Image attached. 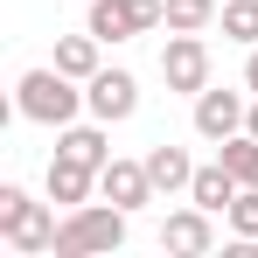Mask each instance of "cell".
<instances>
[{
	"label": "cell",
	"instance_id": "7c38bea8",
	"mask_svg": "<svg viewBox=\"0 0 258 258\" xmlns=\"http://www.w3.org/2000/svg\"><path fill=\"white\" fill-rule=\"evenodd\" d=\"M56 154H70V161H84V168H105L112 161V140H105V119L98 126H56Z\"/></svg>",
	"mask_w": 258,
	"mask_h": 258
},
{
	"label": "cell",
	"instance_id": "4fadbf2b",
	"mask_svg": "<svg viewBox=\"0 0 258 258\" xmlns=\"http://www.w3.org/2000/svg\"><path fill=\"white\" fill-rule=\"evenodd\" d=\"M147 174H154V196H188V181H196V161L181 154V147H154L147 154Z\"/></svg>",
	"mask_w": 258,
	"mask_h": 258
},
{
	"label": "cell",
	"instance_id": "e0dca14e",
	"mask_svg": "<svg viewBox=\"0 0 258 258\" xmlns=\"http://www.w3.org/2000/svg\"><path fill=\"white\" fill-rule=\"evenodd\" d=\"M223 35L258 49V0H223Z\"/></svg>",
	"mask_w": 258,
	"mask_h": 258
},
{
	"label": "cell",
	"instance_id": "2e32d148",
	"mask_svg": "<svg viewBox=\"0 0 258 258\" xmlns=\"http://www.w3.org/2000/svg\"><path fill=\"white\" fill-rule=\"evenodd\" d=\"M216 154H223V168L237 174L244 188H258V133H230V140H223Z\"/></svg>",
	"mask_w": 258,
	"mask_h": 258
},
{
	"label": "cell",
	"instance_id": "5bb4252c",
	"mask_svg": "<svg viewBox=\"0 0 258 258\" xmlns=\"http://www.w3.org/2000/svg\"><path fill=\"white\" fill-rule=\"evenodd\" d=\"M98 35H56V70H63V77H77V84H91V77H98V70H105V63H98Z\"/></svg>",
	"mask_w": 258,
	"mask_h": 258
},
{
	"label": "cell",
	"instance_id": "ac0fdd59",
	"mask_svg": "<svg viewBox=\"0 0 258 258\" xmlns=\"http://www.w3.org/2000/svg\"><path fill=\"white\" fill-rule=\"evenodd\" d=\"M230 237H244V244H258V188H237V203H230Z\"/></svg>",
	"mask_w": 258,
	"mask_h": 258
},
{
	"label": "cell",
	"instance_id": "8992f818",
	"mask_svg": "<svg viewBox=\"0 0 258 258\" xmlns=\"http://www.w3.org/2000/svg\"><path fill=\"white\" fill-rule=\"evenodd\" d=\"M84 105H91V119L126 126L133 112H140V77H133V70H98V77L84 84Z\"/></svg>",
	"mask_w": 258,
	"mask_h": 258
},
{
	"label": "cell",
	"instance_id": "9a60e30c",
	"mask_svg": "<svg viewBox=\"0 0 258 258\" xmlns=\"http://www.w3.org/2000/svg\"><path fill=\"white\" fill-rule=\"evenodd\" d=\"M216 14H223V0H168V35H203Z\"/></svg>",
	"mask_w": 258,
	"mask_h": 258
},
{
	"label": "cell",
	"instance_id": "5b68a950",
	"mask_svg": "<svg viewBox=\"0 0 258 258\" xmlns=\"http://www.w3.org/2000/svg\"><path fill=\"white\" fill-rule=\"evenodd\" d=\"M244 119H251V98H244V91H216V84L196 91V133H203L210 147H223L230 133H244Z\"/></svg>",
	"mask_w": 258,
	"mask_h": 258
},
{
	"label": "cell",
	"instance_id": "ffe728a7",
	"mask_svg": "<svg viewBox=\"0 0 258 258\" xmlns=\"http://www.w3.org/2000/svg\"><path fill=\"white\" fill-rule=\"evenodd\" d=\"M244 133H258V98H251V119H244Z\"/></svg>",
	"mask_w": 258,
	"mask_h": 258
},
{
	"label": "cell",
	"instance_id": "3957f363",
	"mask_svg": "<svg viewBox=\"0 0 258 258\" xmlns=\"http://www.w3.org/2000/svg\"><path fill=\"white\" fill-rule=\"evenodd\" d=\"M126 216L119 203H84V210L63 216V230H56V258H91V251H119L126 244Z\"/></svg>",
	"mask_w": 258,
	"mask_h": 258
},
{
	"label": "cell",
	"instance_id": "7a4b0ae2",
	"mask_svg": "<svg viewBox=\"0 0 258 258\" xmlns=\"http://www.w3.org/2000/svg\"><path fill=\"white\" fill-rule=\"evenodd\" d=\"M56 230H63V223H56V210H49V203H35V196H28V188H14V181L0 188V237H7L21 258L56 251Z\"/></svg>",
	"mask_w": 258,
	"mask_h": 258
},
{
	"label": "cell",
	"instance_id": "30bf717a",
	"mask_svg": "<svg viewBox=\"0 0 258 258\" xmlns=\"http://www.w3.org/2000/svg\"><path fill=\"white\" fill-rule=\"evenodd\" d=\"M91 188H98V168H84V161H70V154H56L49 161V203H63V210H84Z\"/></svg>",
	"mask_w": 258,
	"mask_h": 258
},
{
	"label": "cell",
	"instance_id": "52a82bcc",
	"mask_svg": "<svg viewBox=\"0 0 258 258\" xmlns=\"http://www.w3.org/2000/svg\"><path fill=\"white\" fill-rule=\"evenodd\" d=\"M161 77H168V91H196L210 84V42L203 35H168V49H161Z\"/></svg>",
	"mask_w": 258,
	"mask_h": 258
},
{
	"label": "cell",
	"instance_id": "277c9868",
	"mask_svg": "<svg viewBox=\"0 0 258 258\" xmlns=\"http://www.w3.org/2000/svg\"><path fill=\"white\" fill-rule=\"evenodd\" d=\"M84 28L98 42H133V35H147V28H161L168 21V0H84Z\"/></svg>",
	"mask_w": 258,
	"mask_h": 258
},
{
	"label": "cell",
	"instance_id": "d6986e66",
	"mask_svg": "<svg viewBox=\"0 0 258 258\" xmlns=\"http://www.w3.org/2000/svg\"><path fill=\"white\" fill-rule=\"evenodd\" d=\"M244 91H251V98H258V49H251V56H244Z\"/></svg>",
	"mask_w": 258,
	"mask_h": 258
},
{
	"label": "cell",
	"instance_id": "ba28073f",
	"mask_svg": "<svg viewBox=\"0 0 258 258\" xmlns=\"http://www.w3.org/2000/svg\"><path fill=\"white\" fill-rule=\"evenodd\" d=\"M161 251H174V258H203V251H216V223H210V210H203V203L174 210L168 223H161Z\"/></svg>",
	"mask_w": 258,
	"mask_h": 258
},
{
	"label": "cell",
	"instance_id": "6da1fadb",
	"mask_svg": "<svg viewBox=\"0 0 258 258\" xmlns=\"http://www.w3.org/2000/svg\"><path fill=\"white\" fill-rule=\"evenodd\" d=\"M14 112H21L28 126H70V119L84 112V91H77V77H63V70L49 63V70H28V77L14 84Z\"/></svg>",
	"mask_w": 258,
	"mask_h": 258
},
{
	"label": "cell",
	"instance_id": "8fae6325",
	"mask_svg": "<svg viewBox=\"0 0 258 258\" xmlns=\"http://www.w3.org/2000/svg\"><path fill=\"white\" fill-rule=\"evenodd\" d=\"M237 188H244V181H237V174L223 168V154H216L210 168H196V181H188V203H203L210 216H223L230 203H237Z\"/></svg>",
	"mask_w": 258,
	"mask_h": 258
},
{
	"label": "cell",
	"instance_id": "9c48e42d",
	"mask_svg": "<svg viewBox=\"0 0 258 258\" xmlns=\"http://www.w3.org/2000/svg\"><path fill=\"white\" fill-rule=\"evenodd\" d=\"M98 196L119 203V210H147V203H154V174H147V161H105V168H98Z\"/></svg>",
	"mask_w": 258,
	"mask_h": 258
}]
</instances>
